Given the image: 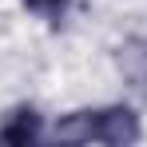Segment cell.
I'll list each match as a JSON object with an SVG mask.
<instances>
[{
  "instance_id": "3",
  "label": "cell",
  "mask_w": 147,
  "mask_h": 147,
  "mask_svg": "<svg viewBox=\"0 0 147 147\" xmlns=\"http://www.w3.org/2000/svg\"><path fill=\"white\" fill-rule=\"evenodd\" d=\"M115 68L131 88H147V36H127L115 48Z\"/></svg>"
},
{
  "instance_id": "2",
  "label": "cell",
  "mask_w": 147,
  "mask_h": 147,
  "mask_svg": "<svg viewBox=\"0 0 147 147\" xmlns=\"http://www.w3.org/2000/svg\"><path fill=\"white\" fill-rule=\"evenodd\" d=\"M36 139H44V115L32 103H16L12 111H4V119H0V143L28 147Z\"/></svg>"
},
{
  "instance_id": "1",
  "label": "cell",
  "mask_w": 147,
  "mask_h": 147,
  "mask_svg": "<svg viewBox=\"0 0 147 147\" xmlns=\"http://www.w3.org/2000/svg\"><path fill=\"white\" fill-rule=\"evenodd\" d=\"M52 139L64 143H107V147H127L143 139V123L135 107L127 103H103V107H80L60 115L52 127Z\"/></svg>"
},
{
  "instance_id": "4",
  "label": "cell",
  "mask_w": 147,
  "mask_h": 147,
  "mask_svg": "<svg viewBox=\"0 0 147 147\" xmlns=\"http://www.w3.org/2000/svg\"><path fill=\"white\" fill-rule=\"evenodd\" d=\"M72 0H24L28 12H36V16H48V20H56V16H64V8H68Z\"/></svg>"
}]
</instances>
